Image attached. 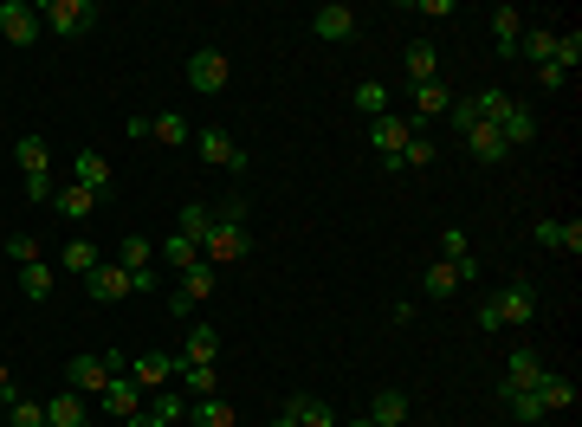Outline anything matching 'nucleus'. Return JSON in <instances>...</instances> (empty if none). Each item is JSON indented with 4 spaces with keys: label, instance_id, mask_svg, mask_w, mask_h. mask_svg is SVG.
I'll list each match as a JSON object with an SVG mask.
<instances>
[{
    "label": "nucleus",
    "instance_id": "27",
    "mask_svg": "<svg viewBox=\"0 0 582 427\" xmlns=\"http://www.w3.org/2000/svg\"><path fill=\"white\" fill-rule=\"evenodd\" d=\"M117 266L123 272H156V246H149L143 233H123V240H117Z\"/></svg>",
    "mask_w": 582,
    "mask_h": 427
},
{
    "label": "nucleus",
    "instance_id": "50",
    "mask_svg": "<svg viewBox=\"0 0 582 427\" xmlns=\"http://www.w3.org/2000/svg\"><path fill=\"white\" fill-rule=\"evenodd\" d=\"M272 427H298V421H291V415H279V421H272Z\"/></svg>",
    "mask_w": 582,
    "mask_h": 427
},
{
    "label": "nucleus",
    "instance_id": "52",
    "mask_svg": "<svg viewBox=\"0 0 582 427\" xmlns=\"http://www.w3.org/2000/svg\"><path fill=\"white\" fill-rule=\"evenodd\" d=\"M85 427H91V421H85Z\"/></svg>",
    "mask_w": 582,
    "mask_h": 427
},
{
    "label": "nucleus",
    "instance_id": "23",
    "mask_svg": "<svg viewBox=\"0 0 582 427\" xmlns=\"http://www.w3.org/2000/svg\"><path fill=\"white\" fill-rule=\"evenodd\" d=\"M518 39H524L518 7H492V46H498V59H518Z\"/></svg>",
    "mask_w": 582,
    "mask_h": 427
},
{
    "label": "nucleus",
    "instance_id": "4",
    "mask_svg": "<svg viewBox=\"0 0 582 427\" xmlns=\"http://www.w3.org/2000/svg\"><path fill=\"white\" fill-rule=\"evenodd\" d=\"M91 20H97L91 0H46V7H39V26H52V39H78V33H91Z\"/></svg>",
    "mask_w": 582,
    "mask_h": 427
},
{
    "label": "nucleus",
    "instance_id": "11",
    "mask_svg": "<svg viewBox=\"0 0 582 427\" xmlns=\"http://www.w3.org/2000/svg\"><path fill=\"white\" fill-rule=\"evenodd\" d=\"M85 292L97 298V305H117V298H130V272H123V266H104V259H97V266L85 272Z\"/></svg>",
    "mask_w": 582,
    "mask_h": 427
},
{
    "label": "nucleus",
    "instance_id": "45",
    "mask_svg": "<svg viewBox=\"0 0 582 427\" xmlns=\"http://www.w3.org/2000/svg\"><path fill=\"white\" fill-rule=\"evenodd\" d=\"M440 246H447V259H453V266H473V253H466V233H460V227H453Z\"/></svg>",
    "mask_w": 582,
    "mask_h": 427
},
{
    "label": "nucleus",
    "instance_id": "8",
    "mask_svg": "<svg viewBox=\"0 0 582 427\" xmlns=\"http://www.w3.org/2000/svg\"><path fill=\"white\" fill-rule=\"evenodd\" d=\"M0 39H7V46H33V39H39V7H26V0H0Z\"/></svg>",
    "mask_w": 582,
    "mask_h": 427
},
{
    "label": "nucleus",
    "instance_id": "29",
    "mask_svg": "<svg viewBox=\"0 0 582 427\" xmlns=\"http://www.w3.org/2000/svg\"><path fill=\"white\" fill-rule=\"evenodd\" d=\"M298 427H337V415H330V402H317V395H291V408H285Z\"/></svg>",
    "mask_w": 582,
    "mask_h": 427
},
{
    "label": "nucleus",
    "instance_id": "31",
    "mask_svg": "<svg viewBox=\"0 0 582 427\" xmlns=\"http://www.w3.org/2000/svg\"><path fill=\"white\" fill-rule=\"evenodd\" d=\"M188 421L194 427H233V408L220 395H201V402H188Z\"/></svg>",
    "mask_w": 582,
    "mask_h": 427
},
{
    "label": "nucleus",
    "instance_id": "42",
    "mask_svg": "<svg viewBox=\"0 0 582 427\" xmlns=\"http://www.w3.org/2000/svg\"><path fill=\"white\" fill-rule=\"evenodd\" d=\"M143 415H156L162 427H175V421H182V415H188V395H156V402H149V408H143Z\"/></svg>",
    "mask_w": 582,
    "mask_h": 427
},
{
    "label": "nucleus",
    "instance_id": "9",
    "mask_svg": "<svg viewBox=\"0 0 582 427\" xmlns=\"http://www.w3.org/2000/svg\"><path fill=\"white\" fill-rule=\"evenodd\" d=\"M408 117H376V130H369V143H376V156H382V169H395L401 162V149H408Z\"/></svg>",
    "mask_w": 582,
    "mask_h": 427
},
{
    "label": "nucleus",
    "instance_id": "24",
    "mask_svg": "<svg viewBox=\"0 0 582 427\" xmlns=\"http://www.w3.org/2000/svg\"><path fill=\"white\" fill-rule=\"evenodd\" d=\"M498 136H505V149H524V143L537 136V117H531V110H524L518 98H511V110L498 117Z\"/></svg>",
    "mask_w": 582,
    "mask_h": 427
},
{
    "label": "nucleus",
    "instance_id": "7",
    "mask_svg": "<svg viewBox=\"0 0 582 427\" xmlns=\"http://www.w3.org/2000/svg\"><path fill=\"white\" fill-rule=\"evenodd\" d=\"M485 305H492V318L498 324H531L537 318V292H531V285H505V292H492V298H485Z\"/></svg>",
    "mask_w": 582,
    "mask_h": 427
},
{
    "label": "nucleus",
    "instance_id": "22",
    "mask_svg": "<svg viewBox=\"0 0 582 427\" xmlns=\"http://www.w3.org/2000/svg\"><path fill=\"white\" fill-rule=\"evenodd\" d=\"M46 427H85V402H78V389H52L46 395Z\"/></svg>",
    "mask_w": 582,
    "mask_h": 427
},
{
    "label": "nucleus",
    "instance_id": "20",
    "mask_svg": "<svg viewBox=\"0 0 582 427\" xmlns=\"http://www.w3.org/2000/svg\"><path fill=\"white\" fill-rule=\"evenodd\" d=\"M460 279H473V266H453V259H440V266L421 272V292H427V298H453V292H460Z\"/></svg>",
    "mask_w": 582,
    "mask_h": 427
},
{
    "label": "nucleus",
    "instance_id": "48",
    "mask_svg": "<svg viewBox=\"0 0 582 427\" xmlns=\"http://www.w3.org/2000/svg\"><path fill=\"white\" fill-rule=\"evenodd\" d=\"M0 395H7V402H13V369H7V363H0Z\"/></svg>",
    "mask_w": 582,
    "mask_h": 427
},
{
    "label": "nucleus",
    "instance_id": "49",
    "mask_svg": "<svg viewBox=\"0 0 582 427\" xmlns=\"http://www.w3.org/2000/svg\"><path fill=\"white\" fill-rule=\"evenodd\" d=\"M123 427H162V421H156V415H130Z\"/></svg>",
    "mask_w": 582,
    "mask_h": 427
},
{
    "label": "nucleus",
    "instance_id": "26",
    "mask_svg": "<svg viewBox=\"0 0 582 427\" xmlns=\"http://www.w3.org/2000/svg\"><path fill=\"white\" fill-rule=\"evenodd\" d=\"M434 78H440L434 39H414V46H408V85H434Z\"/></svg>",
    "mask_w": 582,
    "mask_h": 427
},
{
    "label": "nucleus",
    "instance_id": "25",
    "mask_svg": "<svg viewBox=\"0 0 582 427\" xmlns=\"http://www.w3.org/2000/svg\"><path fill=\"white\" fill-rule=\"evenodd\" d=\"M214 285H220V272L207 266V259H194V266H182V285H175V292H182L188 305H201V298H214Z\"/></svg>",
    "mask_w": 582,
    "mask_h": 427
},
{
    "label": "nucleus",
    "instance_id": "37",
    "mask_svg": "<svg viewBox=\"0 0 582 427\" xmlns=\"http://www.w3.org/2000/svg\"><path fill=\"white\" fill-rule=\"evenodd\" d=\"M97 259H104V253H97L91 240H65V253H59V272H91Z\"/></svg>",
    "mask_w": 582,
    "mask_h": 427
},
{
    "label": "nucleus",
    "instance_id": "16",
    "mask_svg": "<svg viewBox=\"0 0 582 427\" xmlns=\"http://www.w3.org/2000/svg\"><path fill=\"white\" fill-rule=\"evenodd\" d=\"M447 104H453V91L440 85H414V117H408V130H421V123H434V117H447Z\"/></svg>",
    "mask_w": 582,
    "mask_h": 427
},
{
    "label": "nucleus",
    "instance_id": "47",
    "mask_svg": "<svg viewBox=\"0 0 582 427\" xmlns=\"http://www.w3.org/2000/svg\"><path fill=\"white\" fill-rule=\"evenodd\" d=\"M414 13H427V20H453V0H421Z\"/></svg>",
    "mask_w": 582,
    "mask_h": 427
},
{
    "label": "nucleus",
    "instance_id": "41",
    "mask_svg": "<svg viewBox=\"0 0 582 427\" xmlns=\"http://www.w3.org/2000/svg\"><path fill=\"white\" fill-rule=\"evenodd\" d=\"M0 253H7L13 266H33V259H39V240H33V233H7V240H0Z\"/></svg>",
    "mask_w": 582,
    "mask_h": 427
},
{
    "label": "nucleus",
    "instance_id": "6",
    "mask_svg": "<svg viewBox=\"0 0 582 427\" xmlns=\"http://www.w3.org/2000/svg\"><path fill=\"white\" fill-rule=\"evenodd\" d=\"M123 376H130V382H136V389H143V395H162V389H169L175 376H182V363L156 350V356H136V363L123 369Z\"/></svg>",
    "mask_w": 582,
    "mask_h": 427
},
{
    "label": "nucleus",
    "instance_id": "5",
    "mask_svg": "<svg viewBox=\"0 0 582 427\" xmlns=\"http://www.w3.org/2000/svg\"><path fill=\"white\" fill-rule=\"evenodd\" d=\"M194 156H201L207 169H253V162H246V149L233 143L227 130H214V123H207V130H194Z\"/></svg>",
    "mask_w": 582,
    "mask_h": 427
},
{
    "label": "nucleus",
    "instance_id": "43",
    "mask_svg": "<svg viewBox=\"0 0 582 427\" xmlns=\"http://www.w3.org/2000/svg\"><path fill=\"white\" fill-rule=\"evenodd\" d=\"M356 110L382 117V110H388V85H376V78H363V85H356Z\"/></svg>",
    "mask_w": 582,
    "mask_h": 427
},
{
    "label": "nucleus",
    "instance_id": "32",
    "mask_svg": "<svg viewBox=\"0 0 582 427\" xmlns=\"http://www.w3.org/2000/svg\"><path fill=\"white\" fill-rule=\"evenodd\" d=\"M156 143H169V149H182V143H194V130H188V117H175V110H156Z\"/></svg>",
    "mask_w": 582,
    "mask_h": 427
},
{
    "label": "nucleus",
    "instance_id": "17",
    "mask_svg": "<svg viewBox=\"0 0 582 427\" xmlns=\"http://www.w3.org/2000/svg\"><path fill=\"white\" fill-rule=\"evenodd\" d=\"M537 382H544V363H537L531 350H518L505 363V395H537Z\"/></svg>",
    "mask_w": 582,
    "mask_h": 427
},
{
    "label": "nucleus",
    "instance_id": "21",
    "mask_svg": "<svg viewBox=\"0 0 582 427\" xmlns=\"http://www.w3.org/2000/svg\"><path fill=\"white\" fill-rule=\"evenodd\" d=\"M104 415H117V421L143 415V389H136L130 376H110V389H104Z\"/></svg>",
    "mask_w": 582,
    "mask_h": 427
},
{
    "label": "nucleus",
    "instance_id": "18",
    "mask_svg": "<svg viewBox=\"0 0 582 427\" xmlns=\"http://www.w3.org/2000/svg\"><path fill=\"white\" fill-rule=\"evenodd\" d=\"M72 182L85 188V195H110V162L97 156V149H78V162H72Z\"/></svg>",
    "mask_w": 582,
    "mask_h": 427
},
{
    "label": "nucleus",
    "instance_id": "28",
    "mask_svg": "<svg viewBox=\"0 0 582 427\" xmlns=\"http://www.w3.org/2000/svg\"><path fill=\"white\" fill-rule=\"evenodd\" d=\"M369 421H376V427H401V421H408V395H401V389H376Z\"/></svg>",
    "mask_w": 582,
    "mask_h": 427
},
{
    "label": "nucleus",
    "instance_id": "14",
    "mask_svg": "<svg viewBox=\"0 0 582 427\" xmlns=\"http://www.w3.org/2000/svg\"><path fill=\"white\" fill-rule=\"evenodd\" d=\"M531 240L550 246V253H582V220H537Z\"/></svg>",
    "mask_w": 582,
    "mask_h": 427
},
{
    "label": "nucleus",
    "instance_id": "10",
    "mask_svg": "<svg viewBox=\"0 0 582 427\" xmlns=\"http://www.w3.org/2000/svg\"><path fill=\"white\" fill-rule=\"evenodd\" d=\"M214 356H220V330L214 324H188V343H182L175 363L182 369H214Z\"/></svg>",
    "mask_w": 582,
    "mask_h": 427
},
{
    "label": "nucleus",
    "instance_id": "46",
    "mask_svg": "<svg viewBox=\"0 0 582 427\" xmlns=\"http://www.w3.org/2000/svg\"><path fill=\"white\" fill-rule=\"evenodd\" d=\"M511 408H518V421H544V402H537V395H505Z\"/></svg>",
    "mask_w": 582,
    "mask_h": 427
},
{
    "label": "nucleus",
    "instance_id": "38",
    "mask_svg": "<svg viewBox=\"0 0 582 427\" xmlns=\"http://www.w3.org/2000/svg\"><path fill=\"white\" fill-rule=\"evenodd\" d=\"M7 427H46V402H26V395H13V402H7Z\"/></svg>",
    "mask_w": 582,
    "mask_h": 427
},
{
    "label": "nucleus",
    "instance_id": "34",
    "mask_svg": "<svg viewBox=\"0 0 582 427\" xmlns=\"http://www.w3.org/2000/svg\"><path fill=\"white\" fill-rule=\"evenodd\" d=\"M537 402H544V415L550 408H576V382L570 376H544L537 382Z\"/></svg>",
    "mask_w": 582,
    "mask_h": 427
},
{
    "label": "nucleus",
    "instance_id": "35",
    "mask_svg": "<svg viewBox=\"0 0 582 427\" xmlns=\"http://www.w3.org/2000/svg\"><path fill=\"white\" fill-rule=\"evenodd\" d=\"M207 227H214V214H207V208H201V201H188V208H182V214H175V233H182V240H194V246H201V240H207Z\"/></svg>",
    "mask_w": 582,
    "mask_h": 427
},
{
    "label": "nucleus",
    "instance_id": "51",
    "mask_svg": "<svg viewBox=\"0 0 582 427\" xmlns=\"http://www.w3.org/2000/svg\"><path fill=\"white\" fill-rule=\"evenodd\" d=\"M350 427H376V421H369V415H363V421H350Z\"/></svg>",
    "mask_w": 582,
    "mask_h": 427
},
{
    "label": "nucleus",
    "instance_id": "1",
    "mask_svg": "<svg viewBox=\"0 0 582 427\" xmlns=\"http://www.w3.org/2000/svg\"><path fill=\"white\" fill-rule=\"evenodd\" d=\"M246 253H253V227H246V208L233 201V208L220 214L214 227H207V240H201V259H207V266H240Z\"/></svg>",
    "mask_w": 582,
    "mask_h": 427
},
{
    "label": "nucleus",
    "instance_id": "19",
    "mask_svg": "<svg viewBox=\"0 0 582 427\" xmlns=\"http://www.w3.org/2000/svg\"><path fill=\"white\" fill-rule=\"evenodd\" d=\"M188 85L194 91H227V59H220V52H194V59H188Z\"/></svg>",
    "mask_w": 582,
    "mask_h": 427
},
{
    "label": "nucleus",
    "instance_id": "30",
    "mask_svg": "<svg viewBox=\"0 0 582 427\" xmlns=\"http://www.w3.org/2000/svg\"><path fill=\"white\" fill-rule=\"evenodd\" d=\"M52 208H59L65 220H85V214L97 208V195H85L78 182H65V188H52Z\"/></svg>",
    "mask_w": 582,
    "mask_h": 427
},
{
    "label": "nucleus",
    "instance_id": "44",
    "mask_svg": "<svg viewBox=\"0 0 582 427\" xmlns=\"http://www.w3.org/2000/svg\"><path fill=\"white\" fill-rule=\"evenodd\" d=\"M175 382H182V389H188V402H201V395H214V369H182V376H175Z\"/></svg>",
    "mask_w": 582,
    "mask_h": 427
},
{
    "label": "nucleus",
    "instance_id": "2",
    "mask_svg": "<svg viewBox=\"0 0 582 427\" xmlns=\"http://www.w3.org/2000/svg\"><path fill=\"white\" fill-rule=\"evenodd\" d=\"M123 369H130V356H123V350L72 356V363H65V389H78V395H104V389H110V376H123Z\"/></svg>",
    "mask_w": 582,
    "mask_h": 427
},
{
    "label": "nucleus",
    "instance_id": "39",
    "mask_svg": "<svg viewBox=\"0 0 582 427\" xmlns=\"http://www.w3.org/2000/svg\"><path fill=\"white\" fill-rule=\"evenodd\" d=\"M156 259H162V266H194V259H201V246H194V240H182V233H169Z\"/></svg>",
    "mask_w": 582,
    "mask_h": 427
},
{
    "label": "nucleus",
    "instance_id": "3",
    "mask_svg": "<svg viewBox=\"0 0 582 427\" xmlns=\"http://www.w3.org/2000/svg\"><path fill=\"white\" fill-rule=\"evenodd\" d=\"M13 162L26 169V201H52V149H46V136H33L26 130L20 143H13Z\"/></svg>",
    "mask_w": 582,
    "mask_h": 427
},
{
    "label": "nucleus",
    "instance_id": "36",
    "mask_svg": "<svg viewBox=\"0 0 582 427\" xmlns=\"http://www.w3.org/2000/svg\"><path fill=\"white\" fill-rule=\"evenodd\" d=\"M550 46H557V33H550V26H531V33L518 39V52H524V59L537 65V72H544V65H550Z\"/></svg>",
    "mask_w": 582,
    "mask_h": 427
},
{
    "label": "nucleus",
    "instance_id": "13",
    "mask_svg": "<svg viewBox=\"0 0 582 427\" xmlns=\"http://www.w3.org/2000/svg\"><path fill=\"white\" fill-rule=\"evenodd\" d=\"M576 59H582V33L570 26V33H557V46H550V65L537 78H544V85H563V78L576 72Z\"/></svg>",
    "mask_w": 582,
    "mask_h": 427
},
{
    "label": "nucleus",
    "instance_id": "12",
    "mask_svg": "<svg viewBox=\"0 0 582 427\" xmlns=\"http://www.w3.org/2000/svg\"><path fill=\"white\" fill-rule=\"evenodd\" d=\"M460 143H466V156H473V162H505V156H511L505 136H498V123H466Z\"/></svg>",
    "mask_w": 582,
    "mask_h": 427
},
{
    "label": "nucleus",
    "instance_id": "15",
    "mask_svg": "<svg viewBox=\"0 0 582 427\" xmlns=\"http://www.w3.org/2000/svg\"><path fill=\"white\" fill-rule=\"evenodd\" d=\"M311 33H317V39H350V33H356V7H343V0L317 7V13H311Z\"/></svg>",
    "mask_w": 582,
    "mask_h": 427
},
{
    "label": "nucleus",
    "instance_id": "33",
    "mask_svg": "<svg viewBox=\"0 0 582 427\" xmlns=\"http://www.w3.org/2000/svg\"><path fill=\"white\" fill-rule=\"evenodd\" d=\"M20 292L33 298V305H46V298H52V266H46V259H33V266H20Z\"/></svg>",
    "mask_w": 582,
    "mask_h": 427
},
{
    "label": "nucleus",
    "instance_id": "40",
    "mask_svg": "<svg viewBox=\"0 0 582 427\" xmlns=\"http://www.w3.org/2000/svg\"><path fill=\"white\" fill-rule=\"evenodd\" d=\"M395 169H434V143H427V136L414 130V136H408V149H401V162H395Z\"/></svg>",
    "mask_w": 582,
    "mask_h": 427
}]
</instances>
